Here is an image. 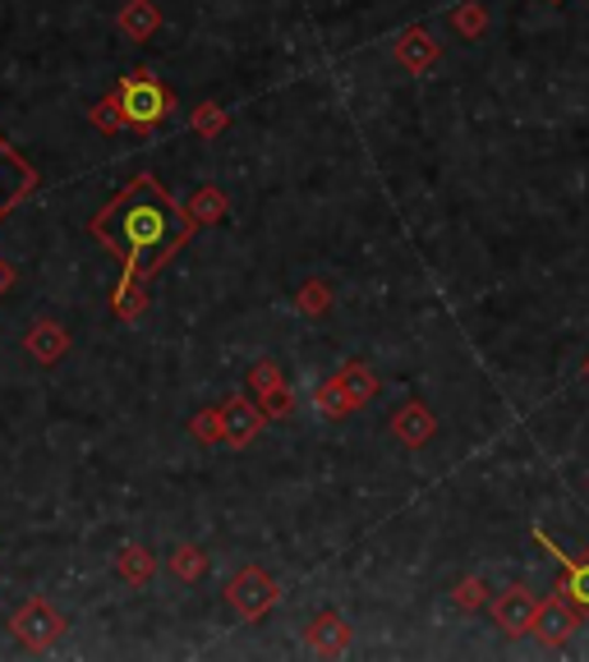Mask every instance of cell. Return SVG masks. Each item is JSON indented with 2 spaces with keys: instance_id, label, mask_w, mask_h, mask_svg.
<instances>
[{
  "instance_id": "obj_26",
  "label": "cell",
  "mask_w": 589,
  "mask_h": 662,
  "mask_svg": "<svg viewBox=\"0 0 589 662\" xmlns=\"http://www.w3.org/2000/svg\"><path fill=\"white\" fill-rule=\"evenodd\" d=\"M456 603H461L466 612H474V607H484L488 603V584L479 580V576H470V580H461L456 584Z\"/></svg>"
},
{
  "instance_id": "obj_17",
  "label": "cell",
  "mask_w": 589,
  "mask_h": 662,
  "mask_svg": "<svg viewBox=\"0 0 589 662\" xmlns=\"http://www.w3.org/2000/svg\"><path fill=\"white\" fill-rule=\"evenodd\" d=\"M337 378H341V387H345V395H351L355 410H364V405L378 395V378H374V368H368L364 359H351V364L337 373Z\"/></svg>"
},
{
  "instance_id": "obj_25",
  "label": "cell",
  "mask_w": 589,
  "mask_h": 662,
  "mask_svg": "<svg viewBox=\"0 0 589 662\" xmlns=\"http://www.w3.org/2000/svg\"><path fill=\"white\" fill-rule=\"evenodd\" d=\"M231 120H226V110L222 106H212V102H203L199 110H193V129H199L203 139H212V134H222Z\"/></svg>"
},
{
  "instance_id": "obj_1",
  "label": "cell",
  "mask_w": 589,
  "mask_h": 662,
  "mask_svg": "<svg viewBox=\"0 0 589 662\" xmlns=\"http://www.w3.org/2000/svg\"><path fill=\"white\" fill-rule=\"evenodd\" d=\"M193 230L199 226L189 221L185 203H176L162 189L157 175H134L111 203L89 216V235L125 262V276L111 295V314L120 322L143 318V308H148L143 285L189 245Z\"/></svg>"
},
{
  "instance_id": "obj_12",
  "label": "cell",
  "mask_w": 589,
  "mask_h": 662,
  "mask_svg": "<svg viewBox=\"0 0 589 662\" xmlns=\"http://www.w3.org/2000/svg\"><path fill=\"white\" fill-rule=\"evenodd\" d=\"M433 433H438V418H433L428 405H420V401L401 405V414L391 418V437H397L401 447H428Z\"/></svg>"
},
{
  "instance_id": "obj_28",
  "label": "cell",
  "mask_w": 589,
  "mask_h": 662,
  "mask_svg": "<svg viewBox=\"0 0 589 662\" xmlns=\"http://www.w3.org/2000/svg\"><path fill=\"white\" fill-rule=\"evenodd\" d=\"M10 285H14V268H10V262H5V258H0V295H5V291H10Z\"/></svg>"
},
{
  "instance_id": "obj_19",
  "label": "cell",
  "mask_w": 589,
  "mask_h": 662,
  "mask_svg": "<svg viewBox=\"0 0 589 662\" xmlns=\"http://www.w3.org/2000/svg\"><path fill=\"white\" fill-rule=\"evenodd\" d=\"M451 28L461 33L466 42L484 37V33H488V10L479 5V0H466V5H456V10H451Z\"/></svg>"
},
{
  "instance_id": "obj_2",
  "label": "cell",
  "mask_w": 589,
  "mask_h": 662,
  "mask_svg": "<svg viewBox=\"0 0 589 662\" xmlns=\"http://www.w3.org/2000/svg\"><path fill=\"white\" fill-rule=\"evenodd\" d=\"M116 102H120V120L125 129H134V134H152L157 125H166V116L176 110V93L148 70V64H139V70H129L116 87Z\"/></svg>"
},
{
  "instance_id": "obj_21",
  "label": "cell",
  "mask_w": 589,
  "mask_h": 662,
  "mask_svg": "<svg viewBox=\"0 0 589 662\" xmlns=\"http://www.w3.org/2000/svg\"><path fill=\"white\" fill-rule=\"evenodd\" d=\"M299 314L304 318H322L327 314V308H332V285H327V281H309V285H304V291H299Z\"/></svg>"
},
{
  "instance_id": "obj_23",
  "label": "cell",
  "mask_w": 589,
  "mask_h": 662,
  "mask_svg": "<svg viewBox=\"0 0 589 662\" xmlns=\"http://www.w3.org/2000/svg\"><path fill=\"white\" fill-rule=\"evenodd\" d=\"M89 120L102 129V134H125V120H120V102H116V93H106V97L89 110Z\"/></svg>"
},
{
  "instance_id": "obj_5",
  "label": "cell",
  "mask_w": 589,
  "mask_h": 662,
  "mask_svg": "<svg viewBox=\"0 0 589 662\" xmlns=\"http://www.w3.org/2000/svg\"><path fill=\"white\" fill-rule=\"evenodd\" d=\"M37 185H42L37 166H33L5 134H0V221H5L19 203H24V198H33Z\"/></svg>"
},
{
  "instance_id": "obj_9",
  "label": "cell",
  "mask_w": 589,
  "mask_h": 662,
  "mask_svg": "<svg viewBox=\"0 0 589 662\" xmlns=\"http://www.w3.org/2000/svg\"><path fill=\"white\" fill-rule=\"evenodd\" d=\"M216 410H222V441L235 447V451H245L268 424L263 410H258V401H245V395H231V401L216 405Z\"/></svg>"
},
{
  "instance_id": "obj_11",
  "label": "cell",
  "mask_w": 589,
  "mask_h": 662,
  "mask_svg": "<svg viewBox=\"0 0 589 662\" xmlns=\"http://www.w3.org/2000/svg\"><path fill=\"white\" fill-rule=\"evenodd\" d=\"M351 639H355V630L341 612H322L304 626V645H309L314 653H322V658H341L345 649H351Z\"/></svg>"
},
{
  "instance_id": "obj_15",
  "label": "cell",
  "mask_w": 589,
  "mask_h": 662,
  "mask_svg": "<svg viewBox=\"0 0 589 662\" xmlns=\"http://www.w3.org/2000/svg\"><path fill=\"white\" fill-rule=\"evenodd\" d=\"M116 570H120V580L125 584H134V589H143L148 580H152V570H157V557L143 547V543H125L120 552H116Z\"/></svg>"
},
{
  "instance_id": "obj_7",
  "label": "cell",
  "mask_w": 589,
  "mask_h": 662,
  "mask_svg": "<svg viewBox=\"0 0 589 662\" xmlns=\"http://www.w3.org/2000/svg\"><path fill=\"white\" fill-rule=\"evenodd\" d=\"M488 612H493V622H497L502 635L520 639V635H530V622H534V612H539V593L530 584H507L488 603Z\"/></svg>"
},
{
  "instance_id": "obj_14",
  "label": "cell",
  "mask_w": 589,
  "mask_h": 662,
  "mask_svg": "<svg viewBox=\"0 0 589 662\" xmlns=\"http://www.w3.org/2000/svg\"><path fill=\"white\" fill-rule=\"evenodd\" d=\"M116 24H120V33H125L129 42H148L152 33L162 28V14H157V5H152V0H125Z\"/></svg>"
},
{
  "instance_id": "obj_4",
  "label": "cell",
  "mask_w": 589,
  "mask_h": 662,
  "mask_svg": "<svg viewBox=\"0 0 589 662\" xmlns=\"http://www.w3.org/2000/svg\"><path fill=\"white\" fill-rule=\"evenodd\" d=\"M10 630H14V639H19V645H24L28 653H47L56 639L64 635V616H60L47 599H28L24 607L10 616Z\"/></svg>"
},
{
  "instance_id": "obj_30",
  "label": "cell",
  "mask_w": 589,
  "mask_h": 662,
  "mask_svg": "<svg viewBox=\"0 0 589 662\" xmlns=\"http://www.w3.org/2000/svg\"><path fill=\"white\" fill-rule=\"evenodd\" d=\"M585 493H589V478H585Z\"/></svg>"
},
{
  "instance_id": "obj_29",
  "label": "cell",
  "mask_w": 589,
  "mask_h": 662,
  "mask_svg": "<svg viewBox=\"0 0 589 662\" xmlns=\"http://www.w3.org/2000/svg\"><path fill=\"white\" fill-rule=\"evenodd\" d=\"M585 378H589V364H585Z\"/></svg>"
},
{
  "instance_id": "obj_10",
  "label": "cell",
  "mask_w": 589,
  "mask_h": 662,
  "mask_svg": "<svg viewBox=\"0 0 589 662\" xmlns=\"http://www.w3.org/2000/svg\"><path fill=\"white\" fill-rule=\"evenodd\" d=\"M391 56H397L401 70H410V74H428L433 64L443 60V47H438V37H433L424 24H414V28H405L397 42H391Z\"/></svg>"
},
{
  "instance_id": "obj_6",
  "label": "cell",
  "mask_w": 589,
  "mask_h": 662,
  "mask_svg": "<svg viewBox=\"0 0 589 662\" xmlns=\"http://www.w3.org/2000/svg\"><path fill=\"white\" fill-rule=\"evenodd\" d=\"M534 543L549 552V557H557V566H562V584H557V593L566 603H572L580 616H589V552H562L549 534H543V529H534Z\"/></svg>"
},
{
  "instance_id": "obj_18",
  "label": "cell",
  "mask_w": 589,
  "mask_h": 662,
  "mask_svg": "<svg viewBox=\"0 0 589 662\" xmlns=\"http://www.w3.org/2000/svg\"><path fill=\"white\" fill-rule=\"evenodd\" d=\"M170 576H180L185 584H199L208 576V552L193 547V543H180L176 552H170Z\"/></svg>"
},
{
  "instance_id": "obj_13",
  "label": "cell",
  "mask_w": 589,
  "mask_h": 662,
  "mask_svg": "<svg viewBox=\"0 0 589 662\" xmlns=\"http://www.w3.org/2000/svg\"><path fill=\"white\" fill-rule=\"evenodd\" d=\"M24 350L37 359V364H56L64 350H70V331H64L60 322H51V318H42V322H33L28 327V336H24Z\"/></svg>"
},
{
  "instance_id": "obj_3",
  "label": "cell",
  "mask_w": 589,
  "mask_h": 662,
  "mask_svg": "<svg viewBox=\"0 0 589 662\" xmlns=\"http://www.w3.org/2000/svg\"><path fill=\"white\" fill-rule=\"evenodd\" d=\"M276 599H281L276 580L268 576V570H258V566L235 570L231 584H226V603H231L239 616H245V622H263Z\"/></svg>"
},
{
  "instance_id": "obj_16",
  "label": "cell",
  "mask_w": 589,
  "mask_h": 662,
  "mask_svg": "<svg viewBox=\"0 0 589 662\" xmlns=\"http://www.w3.org/2000/svg\"><path fill=\"white\" fill-rule=\"evenodd\" d=\"M185 212H189V221L193 226H216V221H226V193L216 189V185H199L193 189V198L185 203Z\"/></svg>"
},
{
  "instance_id": "obj_20",
  "label": "cell",
  "mask_w": 589,
  "mask_h": 662,
  "mask_svg": "<svg viewBox=\"0 0 589 662\" xmlns=\"http://www.w3.org/2000/svg\"><path fill=\"white\" fill-rule=\"evenodd\" d=\"M314 405L322 410V418H345L355 405H351V395H345V387H341V378H327L318 391H314Z\"/></svg>"
},
{
  "instance_id": "obj_24",
  "label": "cell",
  "mask_w": 589,
  "mask_h": 662,
  "mask_svg": "<svg viewBox=\"0 0 589 662\" xmlns=\"http://www.w3.org/2000/svg\"><path fill=\"white\" fill-rule=\"evenodd\" d=\"M258 410H263V418H291V387H268L258 391Z\"/></svg>"
},
{
  "instance_id": "obj_8",
  "label": "cell",
  "mask_w": 589,
  "mask_h": 662,
  "mask_svg": "<svg viewBox=\"0 0 589 662\" xmlns=\"http://www.w3.org/2000/svg\"><path fill=\"white\" fill-rule=\"evenodd\" d=\"M580 626V612L562 599V593H549V599H539V612H534V622H530V635L539 639L543 649H562L566 639L576 635Z\"/></svg>"
},
{
  "instance_id": "obj_27",
  "label": "cell",
  "mask_w": 589,
  "mask_h": 662,
  "mask_svg": "<svg viewBox=\"0 0 589 662\" xmlns=\"http://www.w3.org/2000/svg\"><path fill=\"white\" fill-rule=\"evenodd\" d=\"M249 382H254V391H268V387H281L286 378H281V364L276 359H258L254 373H249Z\"/></svg>"
},
{
  "instance_id": "obj_22",
  "label": "cell",
  "mask_w": 589,
  "mask_h": 662,
  "mask_svg": "<svg viewBox=\"0 0 589 662\" xmlns=\"http://www.w3.org/2000/svg\"><path fill=\"white\" fill-rule=\"evenodd\" d=\"M189 437L199 441V447H212V441H222V410H199L189 418Z\"/></svg>"
}]
</instances>
